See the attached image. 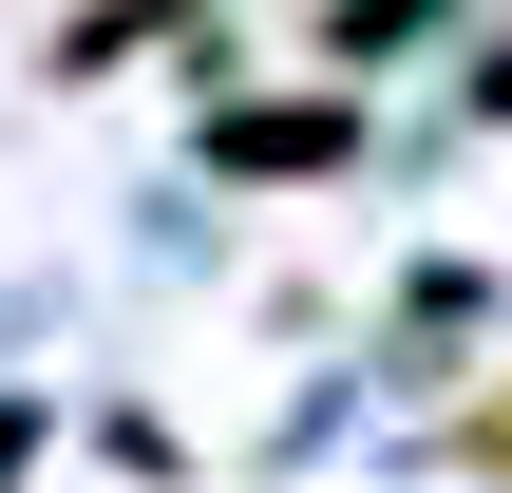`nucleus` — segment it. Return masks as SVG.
<instances>
[{
	"mask_svg": "<svg viewBox=\"0 0 512 493\" xmlns=\"http://www.w3.org/2000/svg\"><path fill=\"white\" fill-rule=\"evenodd\" d=\"M209 171H342V95H247V114H209Z\"/></svg>",
	"mask_w": 512,
	"mask_h": 493,
	"instance_id": "1",
	"label": "nucleus"
},
{
	"mask_svg": "<svg viewBox=\"0 0 512 493\" xmlns=\"http://www.w3.org/2000/svg\"><path fill=\"white\" fill-rule=\"evenodd\" d=\"M456 456H475V475H512V399H494V418H475V437H456Z\"/></svg>",
	"mask_w": 512,
	"mask_h": 493,
	"instance_id": "3",
	"label": "nucleus"
},
{
	"mask_svg": "<svg viewBox=\"0 0 512 493\" xmlns=\"http://www.w3.org/2000/svg\"><path fill=\"white\" fill-rule=\"evenodd\" d=\"M418 19H437V0H342V19H323V57H380V38H418Z\"/></svg>",
	"mask_w": 512,
	"mask_h": 493,
	"instance_id": "2",
	"label": "nucleus"
},
{
	"mask_svg": "<svg viewBox=\"0 0 512 493\" xmlns=\"http://www.w3.org/2000/svg\"><path fill=\"white\" fill-rule=\"evenodd\" d=\"M19 456H38V418H19V399H0V493H19Z\"/></svg>",
	"mask_w": 512,
	"mask_h": 493,
	"instance_id": "4",
	"label": "nucleus"
},
{
	"mask_svg": "<svg viewBox=\"0 0 512 493\" xmlns=\"http://www.w3.org/2000/svg\"><path fill=\"white\" fill-rule=\"evenodd\" d=\"M475 114H512V38H494V76H475Z\"/></svg>",
	"mask_w": 512,
	"mask_h": 493,
	"instance_id": "5",
	"label": "nucleus"
}]
</instances>
